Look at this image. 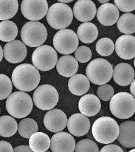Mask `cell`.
Listing matches in <instances>:
<instances>
[{
  "label": "cell",
  "mask_w": 135,
  "mask_h": 152,
  "mask_svg": "<svg viewBox=\"0 0 135 152\" xmlns=\"http://www.w3.org/2000/svg\"><path fill=\"white\" fill-rule=\"evenodd\" d=\"M46 152H48V151H46Z\"/></svg>",
  "instance_id": "cell-45"
},
{
  "label": "cell",
  "mask_w": 135,
  "mask_h": 152,
  "mask_svg": "<svg viewBox=\"0 0 135 152\" xmlns=\"http://www.w3.org/2000/svg\"><path fill=\"white\" fill-rule=\"evenodd\" d=\"M27 54V47L19 40H13L6 44L3 48V56L8 62L19 64L25 60Z\"/></svg>",
  "instance_id": "cell-12"
},
{
  "label": "cell",
  "mask_w": 135,
  "mask_h": 152,
  "mask_svg": "<svg viewBox=\"0 0 135 152\" xmlns=\"http://www.w3.org/2000/svg\"><path fill=\"white\" fill-rule=\"evenodd\" d=\"M115 50V44L109 38H102L96 43V51L100 56H109Z\"/></svg>",
  "instance_id": "cell-31"
},
{
  "label": "cell",
  "mask_w": 135,
  "mask_h": 152,
  "mask_svg": "<svg viewBox=\"0 0 135 152\" xmlns=\"http://www.w3.org/2000/svg\"><path fill=\"white\" fill-rule=\"evenodd\" d=\"M18 35V27L12 21H2L0 22V40L10 42L15 40Z\"/></svg>",
  "instance_id": "cell-26"
},
{
  "label": "cell",
  "mask_w": 135,
  "mask_h": 152,
  "mask_svg": "<svg viewBox=\"0 0 135 152\" xmlns=\"http://www.w3.org/2000/svg\"><path fill=\"white\" fill-rule=\"evenodd\" d=\"M101 103L96 95L92 94L84 95L78 102V109L82 115L86 117H92L100 112Z\"/></svg>",
  "instance_id": "cell-20"
},
{
  "label": "cell",
  "mask_w": 135,
  "mask_h": 152,
  "mask_svg": "<svg viewBox=\"0 0 135 152\" xmlns=\"http://www.w3.org/2000/svg\"><path fill=\"white\" fill-rule=\"evenodd\" d=\"M99 152H124L123 150L117 145L114 144H107L103 147Z\"/></svg>",
  "instance_id": "cell-37"
},
{
  "label": "cell",
  "mask_w": 135,
  "mask_h": 152,
  "mask_svg": "<svg viewBox=\"0 0 135 152\" xmlns=\"http://www.w3.org/2000/svg\"><path fill=\"white\" fill-rule=\"evenodd\" d=\"M115 4L118 10L124 13H130L135 9L134 0H115Z\"/></svg>",
  "instance_id": "cell-36"
},
{
  "label": "cell",
  "mask_w": 135,
  "mask_h": 152,
  "mask_svg": "<svg viewBox=\"0 0 135 152\" xmlns=\"http://www.w3.org/2000/svg\"><path fill=\"white\" fill-rule=\"evenodd\" d=\"M97 8L92 0H79L73 6L74 16L81 22H89L96 15Z\"/></svg>",
  "instance_id": "cell-15"
},
{
  "label": "cell",
  "mask_w": 135,
  "mask_h": 152,
  "mask_svg": "<svg viewBox=\"0 0 135 152\" xmlns=\"http://www.w3.org/2000/svg\"><path fill=\"white\" fill-rule=\"evenodd\" d=\"M96 13L98 22L104 26L115 25L120 17L118 9L115 4L109 2L100 6Z\"/></svg>",
  "instance_id": "cell-18"
},
{
  "label": "cell",
  "mask_w": 135,
  "mask_h": 152,
  "mask_svg": "<svg viewBox=\"0 0 135 152\" xmlns=\"http://www.w3.org/2000/svg\"><path fill=\"white\" fill-rule=\"evenodd\" d=\"M73 13L69 6L61 3H55L48 8L47 21L50 26L55 30H63L71 25Z\"/></svg>",
  "instance_id": "cell-5"
},
{
  "label": "cell",
  "mask_w": 135,
  "mask_h": 152,
  "mask_svg": "<svg viewBox=\"0 0 135 152\" xmlns=\"http://www.w3.org/2000/svg\"><path fill=\"white\" fill-rule=\"evenodd\" d=\"M76 35L78 38V40L83 43L91 44L95 42L98 38V27L93 23L84 22L78 27Z\"/></svg>",
  "instance_id": "cell-24"
},
{
  "label": "cell",
  "mask_w": 135,
  "mask_h": 152,
  "mask_svg": "<svg viewBox=\"0 0 135 152\" xmlns=\"http://www.w3.org/2000/svg\"><path fill=\"white\" fill-rule=\"evenodd\" d=\"M115 49L117 55L124 60H131L135 56V38L132 35H123L117 39Z\"/></svg>",
  "instance_id": "cell-16"
},
{
  "label": "cell",
  "mask_w": 135,
  "mask_h": 152,
  "mask_svg": "<svg viewBox=\"0 0 135 152\" xmlns=\"http://www.w3.org/2000/svg\"><path fill=\"white\" fill-rule=\"evenodd\" d=\"M59 95L54 86L43 84L37 87L33 93V103L42 110H51L57 105Z\"/></svg>",
  "instance_id": "cell-9"
},
{
  "label": "cell",
  "mask_w": 135,
  "mask_h": 152,
  "mask_svg": "<svg viewBox=\"0 0 135 152\" xmlns=\"http://www.w3.org/2000/svg\"><path fill=\"white\" fill-rule=\"evenodd\" d=\"M128 152H135V149L134 148H133L132 150H131V151H129Z\"/></svg>",
  "instance_id": "cell-44"
},
{
  "label": "cell",
  "mask_w": 135,
  "mask_h": 152,
  "mask_svg": "<svg viewBox=\"0 0 135 152\" xmlns=\"http://www.w3.org/2000/svg\"><path fill=\"white\" fill-rule=\"evenodd\" d=\"M21 10L23 16L31 22H38L47 15L48 4L46 0H24Z\"/></svg>",
  "instance_id": "cell-11"
},
{
  "label": "cell",
  "mask_w": 135,
  "mask_h": 152,
  "mask_svg": "<svg viewBox=\"0 0 135 152\" xmlns=\"http://www.w3.org/2000/svg\"><path fill=\"white\" fill-rule=\"evenodd\" d=\"M117 140L126 148H134L135 146V122L126 121L119 126Z\"/></svg>",
  "instance_id": "cell-21"
},
{
  "label": "cell",
  "mask_w": 135,
  "mask_h": 152,
  "mask_svg": "<svg viewBox=\"0 0 135 152\" xmlns=\"http://www.w3.org/2000/svg\"><path fill=\"white\" fill-rule=\"evenodd\" d=\"M112 77L117 84L126 86L131 84L132 80H134V70L128 64H118L113 69Z\"/></svg>",
  "instance_id": "cell-19"
},
{
  "label": "cell",
  "mask_w": 135,
  "mask_h": 152,
  "mask_svg": "<svg viewBox=\"0 0 135 152\" xmlns=\"http://www.w3.org/2000/svg\"><path fill=\"white\" fill-rule=\"evenodd\" d=\"M94 138L100 143L109 144L115 141L119 135V126L110 117H101L94 122L92 128Z\"/></svg>",
  "instance_id": "cell-2"
},
{
  "label": "cell",
  "mask_w": 135,
  "mask_h": 152,
  "mask_svg": "<svg viewBox=\"0 0 135 152\" xmlns=\"http://www.w3.org/2000/svg\"><path fill=\"white\" fill-rule=\"evenodd\" d=\"M19 9L17 0H0V20L7 21L16 14Z\"/></svg>",
  "instance_id": "cell-28"
},
{
  "label": "cell",
  "mask_w": 135,
  "mask_h": 152,
  "mask_svg": "<svg viewBox=\"0 0 135 152\" xmlns=\"http://www.w3.org/2000/svg\"><path fill=\"white\" fill-rule=\"evenodd\" d=\"M39 70L33 65L23 64L16 66L12 73V83L21 92H31L40 83Z\"/></svg>",
  "instance_id": "cell-1"
},
{
  "label": "cell",
  "mask_w": 135,
  "mask_h": 152,
  "mask_svg": "<svg viewBox=\"0 0 135 152\" xmlns=\"http://www.w3.org/2000/svg\"><path fill=\"white\" fill-rule=\"evenodd\" d=\"M33 64L38 70L49 71L53 69L58 61V55L54 48L49 45H42L32 55Z\"/></svg>",
  "instance_id": "cell-8"
},
{
  "label": "cell",
  "mask_w": 135,
  "mask_h": 152,
  "mask_svg": "<svg viewBox=\"0 0 135 152\" xmlns=\"http://www.w3.org/2000/svg\"><path fill=\"white\" fill-rule=\"evenodd\" d=\"M0 152H13L11 144L4 140L0 141Z\"/></svg>",
  "instance_id": "cell-38"
},
{
  "label": "cell",
  "mask_w": 135,
  "mask_h": 152,
  "mask_svg": "<svg viewBox=\"0 0 135 152\" xmlns=\"http://www.w3.org/2000/svg\"><path fill=\"white\" fill-rule=\"evenodd\" d=\"M75 148V139L72 134L67 132H58L50 140V149L52 152H74Z\"/></svg>",
  "instance_id": "cell-14"
},
{
  "label": "cell",
  "mask_w": 135,
  "mask_h": 152,
  "mask_svg": "<svg viewBox=\"0 0 135 152\" xmlns=\"http://www.w3.org/2000/svg\"><path fill=\"white\" fill-rule=\"evenodd\" d=\"M117 28L125 35H131L135 32V15L125 13L119 17L117 20Z\"/></svg>",
  "instance_id": "cell-29"
},
{
  "label": "cell",
  "mask_w": 135,
  "mask_h": 152,
  "mask_svg": "<svg viewBox=\"0 0 135 152\" xmlns=\"http://www.w3.org/2000/svg\"><path fill=\"white\" fill-rule=\"evenodd\" d=\"M100 3H102L103 4H107V3H109L108 0H99Z\"/></svg>",
  "instance_id": "cell-43"
},
{
  "label": "cell",
  "mask_w": 135,
  "mask_h": 152,
  "mask_svg": "<svg viewBox=\"0 0 135 152\" xmlns=\"http://www.w3.org/2000/svg\"><path fill=\"white\" fill-rule=\"evenodd\" d=\"M75 152H99V148L94 141L83 139L75 145Z\"/></svg>",
  "instance_id": "cell-33"
},
{
  "label": "cell",
  "mask_w": 135,
  "mask_h": 152,
  "mask_svg": "<svg viewBox=\"0 0 135 152\" xmlns=\"http://www.w3.org/2000/svg\"><path fill=\"white\" fill-rule=\"evenodd\" d=\"M2 58H3V50H2V48L1 47V45H0V62L1 61Z\"/></svg>",
  "instance_id": "cell-42"
},
{
  "label": "cell",
  "mask_w": 135,
  "mask_h": 152,
  "mask_svg": "<svg viewBox=\"0 0 135 152\" xmlns=\"http://www.w3.org/2000/svg\"><path fill=\"white\" fill-rule=\"evenodd\" d=\"M67 124V118L61 109H51L46 113L44 118L45 126L50 132L58 133L65 129Z\"/></svg>",
  "instance_id": "cell-13"
},
{
  "label": "cell",
  "mask_w": 135,
  "mask_h": 152,
  "mask_svg": "<svg viewBox=\"0 0 135 152\" xmlns=\"http://www.w3.org/2000/svg\"><path fill=\"white\" fill-rule=\"evenodd\" d=\"M21 38L25 45L37 48L46 42L47 30L41 22H28L22 27Z\"/></svg>",
  "instance_id": "cell-7"
},
{
  "label": "cell",
  "mask_w": 135,
  "mask_h": 152,
  "mask_svg": "<svg viewBox=\"0 0 135 152\" xmlns=\"http://www.w3.org/2000/svg\"><path fill=\"white\" fill-rule=\"evenodd\" d=\"M29 147L33 152H46L50 147V139L43 132H36L30 137Z\"/></svg>",
  "instance_id": "cell-25"
},
{
  "label": "cell",
  "mask_w": 135,
  "mask_h": 152,
  "mask_svg": "<svg viewBox=\"0 0 135 152\" xmlns=\"http://www.w3.org/2000/svg\"><path fill=\"white\" fill-rule=\"evenodd\" d=\"M12 89L13 84L8 76L0 74V101L8 98Z\"/></svg>",
  "instance_id": "cell-32"
},
{
  "label": "cell",
  "mask_w": 135,
  "mask_h": 152,
  "mask_svg": "<svg viewBox=\"0 0 135 152\" xmlns=\"http://www.w3.org/2000/svg\"><path fill=\"white\" fill-rule=\"evenodd\" d=\"M68 131L72 135L82 137L86 135L90 129V121L89 118L81 113L72 115L67 120Z\"/></svg>",
  "instance_id": "cell-17"
},
{
  "label": "cell",
  "mask_w": 135,
  "mask_h": 152,
  "mask_svg": "<svg viewBox=\"0 0 135 152\" xmlns=\"http://www.w3.org/2000/svg\"><path fill=\"white\" fill-rule=\"evenodd\" d=\"M134 87H135V80H133L132 82L131 83V86H130V91H131V95L133 97H134L135 92H134Z\"/></svg>",
  "instance_id": "cell-40"
},
{
  "label": "cell",
  "mask_w": 135,
  "mask_h": 152,
  "mask_svg": "<svg viewBox=\"0 0 135 152\" xmlns=\"http://www.w3.org/2000/svg\"><path fill=\"white\" fill-rule=\"evenodd\" d=\"M78 45L79 40L76 33L69 29L59 30L53 37L55 50L65 56L74 53L78 48Z\"/></svg>",
  "instance_id": "cell-10"
},
{
  "label": "cell",
  "mask_w": 135,
  "mask_h": 152,
  "mask_svg": "<svg viewBox=\"0 0 135 152\" xmlns=\"http://www.w3.org/2000/svg\"><path fill=\"white\" fill-rule=\"evenodd\" d=\"M109 108L112 115L119 119H127L134 115L135 99L128 92H118L110 100Z\"/></svg>",
  "instance_id": "cell-6"
},
{
  "label": "cell",
  "mask_w": 135,
  "mask_h": 152,
  "mask_svg": "<svg viewBox=\"0 0 135 152\" xmlns=\"http://www.w3.org/2000/svg\"><path fill=\"white\" fill-rule=\"evenodd\" d=\"M86 77L94 84H107L113 74L112 65L104 58H95L89 62L86 69Z\"/></svg>",
  "instance_id": "cell-4"
},
{
  "label": "cell",
  "mask_w": 135,
  "mask_h": 152,
  "mask_svg": "<svg viewBox=\"0 0 135 152\" xmlns=\"http://www.w3.org/2000/svg\"><path fill=\"white\" fill-rule=\"evenodd\" d=\"M72 0H58V3H61V4H66V3L72 2Z\"/></svg>",
  "instance_id": "cell-41"
},
{
  "label": "cell",
  "mask_w": 135,
  "mask_h": 152,
  "mask_svg": "<svg viewBox=\"0 0 135 152\" xmlns=\"http://www.w3.org/2000/svg\"><path fill=\"white\" fill-rule=\"evenodd\" d=\"M90 82L86 75L75 74L68 81V88L71 93L77 96L83 95L89 91Z\"/></svg>",
  "instance_id": "cell-23"
},
{
  "label": "cell",
  "mask_w": 135,
  "mask_h": 152,
  "mask_svg": "<svg viewBox=\"0 0 135 152\" xmlns=\"http://www.w3.org/2000/svg\"><path fill=\"white\" fill-rule=\"evenodd\" d=\"M33 106L31 97L21 91L10 94L6 101V109L13 118H25L32 112Z\"/></svg>",
  "instance_id": "cell-3"
},
{
  "label": "cell",
  "mask_w": 135,
  "mask_h": 152,
  "mask_svg": "<svg viewBox=\"0 0 135 152\" xmlns=\"http://www.w3.org/2000/svg\"><path fill=\"white\" fill-rule=\"evenodd\" d=\"M97 95L99 100L109 101L115 95V90L113 87L109 84L101 85L97 90Z\"/></svg>",
  "instance_id": "cell-35"
},
{
  "label": "cell",
  "mask_w": 135,
  "mask_h": 152,
  "mask_svg": "<svg viewBox=\"0 0 135 152\" xmlns=\"http://www.w3.org/2000/svg\"><path fill=\"white\" fill-rule=\"evenodd\" d=\"M56 69L63 77H72L78 72V62L72 56H61L56 64Z\"/></svg>",
  "instance_id": "cell-22"
},
{
  "label": "cell",
  "mask_w": 135,
  "mask_h": 152,
  "mask_svg": "<svg viewBox=\"0 0 135 152\" xmlns=\"http://www.w3.org/2000/svg\"><path fill=\"white\" fill-rule=\"evenodd\" d=\"M13 152H33L27 145H19L13 149Z\"/></svg>",
  "instance_id": "cell-39"
},
{
  "label": "cell",
  "mask_w": 135,
  "mask_h": 152,
  "mask_svg": "<svg viewBox=\"0 0 135 152\" xmlns=\"http://www.w3.org/2000/svg\"><path fill=\"white\" fill-rule=\"evenodd\" d=\"M18 131V124L16 120L9 115L0 117V135L4 137H10Z\"/></svg>",
  "instance_id": "cell-27"
},
{
  "label": "cell",
  "mask_w": 135,
  "mask_h": 152,
  "mask_svg": "<svg viewBox=\"0 0 135 152\" xmlns=\"http://www.w3.org/2000/svg\"><path fill=\"white\" fill-rule=\"evenodd\" d=\"M92 50L88 47L80 46L75 51V58L80 63H86L92 58Z\"/></svg>",
  "instance_id": "cell-34"
},
{
  "label": "cell",
  "mask_w": 135,
  "mask_h": 152,
  "mask_svg": "<svg viewBox=\"0 0 135 152\" xmlns=\"http://www.w3.org/2000/svg\"><path fill=\"white\" fill-rule=\"evenodd\" d=\"M38 129L37 123L32 118H24L18 126L19 134L25 138H30L33 134L38 132Z\"/></svg>",
  "instance_id": "cell-30"
}]
</instances>
